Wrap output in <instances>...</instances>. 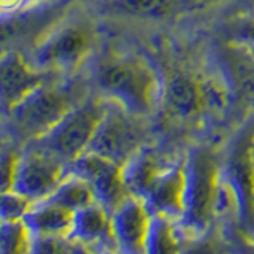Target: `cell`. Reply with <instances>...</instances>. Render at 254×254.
<instances>
[{"mask_svg":"<svg viewBox=\"0 0 254 254\" xmlns=\"http://www.w3.org/2000/svg\"><path fill=\"white\" fill-rule=\"evenodd\" d=\"M91 91L119 103L130 113L156 118L161 110L164 75L157 62L140 51L103 43L79 70Z\"/></svg>","mask_w":254,"mask_h":254,"instance_id":"1","label":"cell"},{"mask_svg":"<svg viewBox=\"0 0 254 254\" xmlns=\"http://www.w3.org/2000/svg\"><path fill=\"white\" fill-rule=\"evenodd\" d=\"M103 26L84 3L67 5L27 51L30 67L45 73L75 75L103 43Z\"/></svg>","mask_w":254,"mask_h":254,"instance_id":"2","label":"cell"},{"mask_svg":"<svg viewBox=\"0 0 254 254\" xmlns=\"http://www.w3.org/2000/svg\"><path fill=\"white\" fill-rule=\"evenodd\" d=\"M91 92L81 71L75 75H53L27 94L0 126L21 146L42 137Z\"/></svg>","mask_w":254,"mask_h":254,"instance_id":"3","label":"cell"},{"mask_svg":"<svg viewBox=\"0 0 254 254\" xmlns=\"http://www.w3.org/2000/svg\"><path fill=\"white\" fill-rule=\"evenodd\" d=\"M164 91L159 115L178 123L197 121L206 115H222L234 108L232 92L216 65L208 73L188 65L164 68Z\"/></svg>","mask_w":254,"mask_h":254,"instance_id":"4","label":"cell"},{"mask_svg":"<svg viewBox=\"0 0 254 254\" xmlns=\"http://www.w3.org/2000/svg\"><path fill=\"white\" fill-rule=\"evenodd\" d=\"M105 110L107 99L91 92L46 133L24 145L70 165L76 157L86 153Z\"/></svg>","mask_w":254,"mask_h":254,"instance_id":"5","label":"cell"},{"mask_svg":"<svg viewBox=\"0 0 254 254\" xmlns=\"http://www.w3.org/2000/svg\"><path fill=\"white\" fill-rule=\"evenodd\" d=\"M149 135V118L130 113L119 103L107 100L105 115L86 151L123 165L146 146Z\"/></svg>","mask_w":254,"mask_h":254,"instance_id":"6","label":"cell"},{"mask_svg":"<svg viewBox=\"0 0 254 254\" xmlns=\"http://www.w3.org/2000/svg\"><path fill=\"white\" fill-rule=\"evenodd\" d=\"M64 10L65 6L59 2H42L0 13V54L27 51Z\"/></svg>","mask_w":254,"mask_h":254,"instance_id":"7","label":"cell"},{"mask_svg":"<svg viewBox=\"0 0 254 254\" xmlns=\"http://www.w3.org/2000/svg\"><path fill=\"white\" fill-rule=\"evenodd\" d=\"M222 167L210 146L190 149L186 161V197L185 206L192 219L202 221L208 216L216 197L221 194Z\"/></svg>","mask_w":254,"mask_h":254,"instance_id":"8","label":"cell"},{"mask_svg":"<svg viewBox=\"0 0 254 254\" xmlns=\"http://www.w3.org/2000/svg\"><path fill=\"white\" fill-rule=\"evenodd\" d=\"M65 164L26 145L19 146L11 190L35 202L50 195L68 173Z\"/></svg>","mask_w":254,"mask_h":254,"instance_id":"9","label":"cell"},{"mask_svg":"<svg viewBox=\"0 0 254 254\" xmlns=\"http://www.w3.org/2000/svg\"><path fill=\"white\" fill-rule=\"evenodd\" d=\"M121 167L113 161L86 151L67 167V170L89 183L94 198L113 214L130 195L124 185Z\"/></svg>","mask_w":254,"mask_h":254,"instance_id":"10","label":"cell"},{"mask_svg":"<svg viewBox=\"0 0 254 254\" xmlns=\"http://www.w3.org/2000/svg\"><path fill=\"white\" fill-rule=\"evenodd\" d=\"M218 67L232 92L234 107L254 111V48L221 40L216 50Z\"/></svg>","mask_w":254,"mask_h":254,"instance_id":"11","label":"cell"},{"mask_svg":"<svg viewBox=\"0 0 254 254\" xmlns=\"http://www.w3.org/2000/svg\"><path fill=\"white\" fill-rule=\"evenodd\" d=\"M53 75L58 73L30 67L24 51L11 50L0 54V123L27 94Z\"/></svg>","mask_w":254,"mask_h":254,"instance_id":"12","label":"cell"},{"mask_svg":"<svg viewBox=\"0 0 254 254\" xmlns=\"http://www.w3.org/2000/svg\"><path fill=\"white\" fill-rule=\"evenodd\" d=\"M84 3L100 21L110 18L165 19L180 11L178 0H86Z\"/></svg>","mask_w":254,"mask_h":254,"instance_id":"13","label":"cell"},{"mask_svg":"<svg viewBox=\"0 0 254 254\" xmlns=\"http://www.w3.org/2000/svg\"><path fill=\"white\" fill-rule=\"evenodd\" d=\"M67 237L87 246L111 248V213L97 200L91 202L73 213V221Z\"/></svg>","mask_w":254,"mask_h":254,"instance_id":"14","label":"cell"},{"mask_svg":"<svg viewBox=\"0 0 254 254\" xmlns=\"http://www.w3.org/2000/svg\"><path fill=\"white\" fill-rule=\"evenodd\" d=\"M22 224L32 234H64L67 235L73 221V213L62 206L40 198L30 202L22 214Z\"/></svg>","mask_w":254,"mask_h":254,"instance_id":"15","label":"cell"},{"mask_svg":"<svg viewBox=\"0 0 254 254\" xmlns=\"http://www.w3.org/2000/svg\"><path fill=\"white\" fill-rule=\"evenodd\" d=\"M186 197V164L169 165L159 175L146 194V200L161 211H173L185 205Z\"/></svg>","mask_w":254,"mask_h":254,"instance_id":"16","label":"cell"},{"mask_svg":"<svg viewBox=\"0 0 254 254\" xmlns=\"http://www.w3.org/2000/svg\"><path fill=\"white\" fill-rule=\"evenodd\" d=\"M45 200L56 203L71 213L94 202V192L89 183L78 175L68 172L53 192L45 197Z\"/></svg>","mask_w":254,"mask_h":254,"instance_id":"17","label":"cell"},{"mask_svg":"<svg viewBox=\"0 0 254 254\" xmlns=\"http://www.w3.org/2000/svg\"><path fill=\"white\" fill-rule=\"evenodd\" d=\"M26 234V254H73L75 242L64 234Z\"/></svg>","mask_w":254,"mask_h":254,"instance_id":"18","label":"cell"},{"mask_svg":"<svg viewBox=\"0 0 254 254\" xmlns=\"http://www.w3.org/2000/svg\"><path fill=\"white\" fill-rule=\"evenodd\" d=\"M27 234L22 221L0 224V254H26Z\"/></svg>","mask_w":254,"mask_h":254,"instance_id":"19","label":"cell"},{"mask_svg":"<svg viewBox=\"0 0 254 254\" xmlns=\"http://www.w3.org/2000/svg\"><path fill=\"white\" fill-rule=\"evenodd\" d=\"M19 154V145L8 138L0 146V192H8L13 188L14 167Z\"/></svg>","mask_w":254,"mask_h":254,"instance_id":"20","label":"cell"},{"mask_svg":"<svg viewBox=\"0 0 254 254\" xmlns=\"http://www.w3.org/2000/svg\"><path fill=\"white\" fill-rule=\"evenodd\" d=\"M222 40L254 48V14L230 19L224 27Z\"/></svg>","mask_w":254,"mask_h":254,"instance_id":"21","label":"cell"},{"mask_svg":"<svg viewBox=\"0 0 254 254\" xmlns=\"http://www.w3.org/2000/svg\"><path fill=\"white\" fill-rule=\"evenodd\" d=\"M29 200L22 195L8 190V192H0V222L8 221H19L22 214L26 213Z\"/></svg>","mask_w":254,"mask_h":254,"instance_id":"22","label":"cell"},{"mask_svg":"<svg viewBox=\"0 0 254 254\" xmlns=\"http://www.w3.org/2000/svg\"><path fill=\"white\" fill-rule=\"evenodd\" d=\"M224 0H178L180 11H197L222 3Z\"/></svg>","mask_w":254,"mask_h":254,"instance_id":"23","label":"cell"},{"mask_svg":"<svg viewBox=\"0 0 254 254\" xmlns=\"http://www.w3.org/2000/svg\"><path fill=\"white\" fill-rule=\"evenodd\" d=\"M189 254H218V251L213 248L211 245H203V246H197L194 251H190Z\"/></svg>","mask_w":254,"mask_h":254,"instance_id":"24","label":"cell"},{"mask_svg":"<svg viewBox=\"0 0 254 254\" xmlns=\"http://www.w3.org/2000/svg\"><path fill=\"white\" fill-rule=\"evenodd\" d=\"M21 0H0V6L6 8V10H14V8L19 6Z\"/></svg>","mask_w":254,"mask_h":254,"instance_id":"25","label":"cell"},{"mask_svg":"<svg viewBox=\"0 0 254 254\" xmlns=\"http://www.w3.org/2000/svg\"><path fill=\"white\" fill-rule=\"evenodd\" d=\"M42 2H58V0H21L19 6H29V5H35Z\"/></svg>","mask_w":254,"mask_h":254,"instance_id":"26","label":"cell"},{"mask_svg":"<svg viewBox=\"0 0 254 254\" xmlns=\"http://www.w3.org/2000/svg\"><path fill=\"white\" fill-rule=\"evenodd\" d=\"M59 5L62 6H67V5H71V3H79V2H86V0H58Z\"/></svg>","mask_w":254,"mask_h":254,"instance_id":"27","label":"cell"},{"mask_svg":"<svg viewBox=\"0 0 254 254\" xmlns=\"http://www.w3.org/2000/svg\"><path fill=\"white\" fill-rule=\"evenodd\" d=\"M8 138H10V137H8V135H6V132L2 129V126H0V146H2L3 145V143L8 140Z\"/></svg>","mask_w":254,"mask_h":254,"instance_id":"28","label":"cell"},{"mask_svg":"<svg viewBox=\"0 0 254 254\" xmlns=\"http://www.w3.org/2000/svg\"><path fill=\"white\" fill-rule=\"evenodd\" d=\"M3 11H8V10H6V8H2V6H0V13H3Z\"/></svg>","mask_w":254,"mask_h":254,"instance_id":"29","label":"cell"},{"mask_svg":"<svg viewBox=\"0 0 254 254\" xmlns=\"http://www.w3.org/2000/svg\"><path fill=\"white\" fill-rule=\"evenodd\" d=\"M0 224H2V222H0Z\"/></svg>","mask_w":254,"mask_h":254,"instance_id":"30","label":"cell"}]
</instances>
